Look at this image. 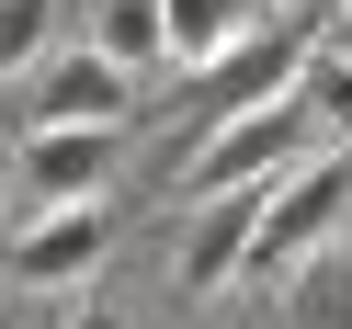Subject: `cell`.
Segmentation results:
<instances>
[{
    "label": "cell",
    "instance_id": "6da1fadb",
    "mask_svg": "<svg viewBox=\"0 0 352 329\" xmlns=\"http://www.w3.org/2000/svg\"><path fill=\"white\" fill-rule=\"evenodd\" d=\"M341 205H352V159H341V148L284 159V170H273V193H261V216H250V273H296L307 250H329Z\"/></svg>",
    "mask_w": 352,
    "mask_h": 329
},
{
    "label": "cell",
    "instance_id": "7a4b0ae2",
    "mask_svg": "<svg viewBox=\"0 0 352 329\" xmlns=\"http://www.w3.org/2000/svg\"><path fill=\"white\" fill-rule=\"evenodd\" d=\"M307 137H318V125H307V102L284 91V102H261V114H239V125H216L205 148H193L182 159V193L193 205H216V193H250L261 170H284V159H307Z\"/></svg>",
    "mask_w": 352,
    "mask_h": 329
},
{
    "label": "cell",
    "instance_id": "3957f363",
    "mask_svg": "<svg viewBox=\"0 0 352 329\" xmlns=\"http://www.w3.org/2000/svg\"><path fill=\"white\" fill-rule=\"evenodd\" d=\"M296 69H307V46H296L284 23H261L250 46H228V57L205 69V91H193V125H239V114H261V102H284V91H296Z\"/></svg>",
    "mask_w": 352,
    "mask_h": 329
},
{
    "label": "cell",
    "instance_id": "277c9868",
    "mask_svg": "<svg viewBox=\"0 0 352 329\" xmlns=\"http://www.w3.org/2000/svg\"><path fill=\"white\" fill-rule=\"evenodd\" d=\"M114 159H125L114 125H23V182L46 193V205H102Z\"/></svg>",
    "mask_w": 352,
    "mask_h": 329
},
{
    "label": "cell",
    "instance_id": "5b68a950",
    "mask_svg": "<svg viewBox=\"0 0 352 329\" xmlns=\"http://www.w3.org/2000/svg\"><path fill=\"white\" fill-rule=\"evenodd\" d=\"M125 114H137V80L114 57H91V46L46 57L34 69V102H23V125H125Z\"/></svg>",
    "mask_w": 352,
    "mask_h": 329
},
{
    "label": "cell",
    "instance_id": "8992f818",
    "mask_svg": "<svg viewBox=\"0 0 352 329\" xmlns=\"http://www.w3.org/2000/svg\"><path fill=\"white\" fill-rule=\"evenodd\" d=\"M102 250H114L102 205H46V227L12 238V284H80V273H102Z\"/></svg>",
    "mask_w": 352,
    "mask_h": 329
},
{
    "label": "cell",
    "instance_id": "52a82bcc",
    "mask_svg": "<svg viewBox=\"0 0 352 329\" xmlns=\"http://www.w3.org/2000/svg\"><path fill=\"white\" fill-rule=\"evenodd\" d=\"M250 34H261V0H160V57H182V69H216Z\"/></svg>",
    "mask_w": 352,
    "mask_h": 329
},
{
    "label": "cell",
    "instance_id": "ba28073f",
    "mask_svg": "<svg viewBox=\"0 0 352 329\" xmlns=\"http://www.w3.org/2000/svg\"><path fill=\"white\" fill-rule=\"evenodd\" d=\"M250 216H261V193H216L193 216V238H182V284L193 295H216L228 273H250Z\"/></svg>",
    "mask_w": 352,
    "mask_h": 329
},
{
    "label": "cell",
    "instance_id": "9c48e42d",
    "mask_svg": "<svg viewBox=\"0 0 352 329\" xmlns=\"http://www.w3.org/2000/svg\"><path fill=\"white\" fill-rule=\"evenodd\" d=\"M284 318L296 329H352V250H307L284 273Z\"/></svg>",
    "mask_w": 352,
    "mask_h": 329
},
{
    "label": "cell",
    "instance_id": "30bf717a",
    "mask_svg": "<svg viewBox=\"0 0 352 329\" xmlns=\"http://www.w3.org/2000/svg\"><path fill=\"white\" fill-rule=\"evenodd\" d=\"M91 57H114L125 80L160 57V0H91Z\"/></svg>",
    "mask_w": 352,
    "mask_h": 329
},
{
    "label": "cell",
    "instance_id": "8fae6325",
    "mask_svg": "<svg viewBox=\"0 0 352 329\" xmlns=\"http://www.w3.org/2000/svg\"><path fill=\"white\" fill-rule=\"evenodd\" d=\"M296 102H307V125L318 137H352V69L329 46H307V69H296Z\"/></svg>",
    "mask_w": 352,
    "mask_h": 329
},
{
    "label": "cell",
    "instance_id": "7c38bea8",
    "mask_svg": "<svg viewBox=\"0 0 352 329\" xmlns=\"http://www.w3.org/2000/svg\"><path fill=\"white\" fill-rule=\"evenodd\" d=\"M46 57V0H0V69Z\"/></svg>",
    "mask_w": 352,
    "mask_h": 329
},
{
    "label": "cell",
    "instance_id": "4fadbf2b",
    "mask_svg": "<svg viewBox=\"0 0 352 329\" xmlns=\"http://www.w3.org/2000/svg\"><path fill=\"white\" fill-rule=\"evenodd\" d=\"M69 329H114V306H80V318H69Z\"/></svg>",
    "mask_w": 352,
    "mask_h": 329
},
{
    "label": "cell",
    "instance_id": "5bb4252c",
    "mask_svg": "<svg viewBox=\"0 0 352 329\" xmlns=\"http://www.w3.org/2000/svg\"><path fill=\"white\" fill-rule=\"evenodd\" d=\"M329 12H352V0H329Z\"/></svg>",
    "mask_w": 352,
    "mask_h": 329
}]
</instances>
